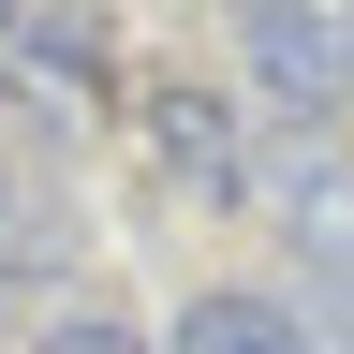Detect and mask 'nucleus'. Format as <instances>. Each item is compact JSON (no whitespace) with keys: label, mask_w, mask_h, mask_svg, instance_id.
I'll return each mask as SVG.
<instances>
[{"label":"nucleus","mask_w":354,"mask_h":354,"mask_svg":"<svg viewBox=\"0 0 354 354\" xmlns=\"http://www.w3.org/2000/svg\"><path fill=\"white\" fill-rule=\"evenodd\" d=\"M88 88H104V44H88V15L0 0V104H88Z\"/></svg>","instance_id":"nucleus-1"},{"label":"nucleus","mask_w":354,"mask_h":354,"mask_svg":"<svg viewBox=\"0 0 354 354\" xmlns=\"http://www.w3.org/2000/svg\"><path fill=\"white\" fill-rule=\"evenodd\" d=\"M251 74L281 88V104H339L354 59H339V30L310 15V0H251Z\"/></svg>","instance_id":"nucleus-2"},{"label":"nucleus","mask_w":354,"mask_h":354,"mask_svg":"<svg viewBox=\"0 0 354 354\" xmlns=\"http://www.w3.org/2000/svg\"><path fill=\"white\" fill-rule=\"evenodd\" d=\"M148 148H162L177 192H236V118H221L207 88H162V104H148Z\"/></svg>","instance_id":"nucleus-3"},{"label":"nucleus","mask_w":354,"mask_h":354,"mask_svg":"<svg viewBox=\"0 0 354 354\" xmlns=\"http://www.w3.org/2000/svg\"><path fill=\"white\" fill-rule=\"evenodd\" d=\"M177 354H295V310L281 295H192L177 310Z\"/></svg>","instance_id":"nucleus-4"},{"label":"nucleus","mask_w":354,"mask_h":354,"mask_svg":"<svg viewBox=\"0 0 354 354\" xmlns=\"http://www.w3.org/2000/svg\"><path fill=\"white\" fill-rule=\"evenodd\" d=\"M44 354H148V339L104 325V310H44Z\"/></svg>","instance_id":"nucleus-5"},{"label":"nucleus","mask_w":354,"mask_h":354,"mask_svg":"<svg viewBox=\"0 0 354 354\" xmlns=\"http://www.w3.org/2000/svg\"><path fill=\"white\" fill-rule=\"evenodd\" d=\"M0 251H44V207H30V177H0Z\"/></svg>","instance_id":"nucleus-6"},{"label":"nucleus","mask_w":354,"mask_h":354,"mask_svg":"<svg viewBox=\"0 0 354 354\" xmlns=\"http://www.w3.org/2000/svg\"><path fill=\"white\" fill-rule=\"evenodd\" d=\"M325 339H339V354H354V281H325Z\"/></svg>","instance_id":"nucleus-7"}]
</instances>
